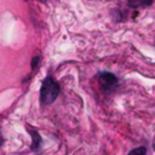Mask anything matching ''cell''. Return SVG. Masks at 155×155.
<instances>
[{
	"mask_svg": "<svg viewBox=\"0 0 155 155\" xmlns=\"http://www.w3.org/2000/svg\"><path fill=\"white\" fill-rule=\"evenodd\" d=\"M39 1H42V2H46V0H39Z\"/></svg>",
	"mask_w": 155,
	"mask_h": 155,
	"instance_id": "8",
	"label": "cell"
},
{
	"mask_svg": "<svg viewBox=\"0 0 155 155\" xmlns=\"http://www.w3.org/2000/svg\"><path fill=\"white\" fill-rule=\"evenodd\" d=\"M2 142H4V140H2V137H1V134H0V147L2 145Z\"/></svg>",
	"mask_w": 155,
	"mask_h": 155,
	"instance_id": "7",
	"label": "cell"
},
{
	"mask_svg": "<svg viewBox=\"0 0 155 155\" xmlns=\"http://www.w3.org/2000/svg\"><path fill=\"white\" fill-rule=\"evenodd\" d=\"M98 81L101 87L104 91H111L116 87L117 85V78L113 74V73H108V71H102L97 75Z\"/></svg>",
	"mask_w": 155,
	"mask_h": 155,
	"instance_id": "2",
	"label": "cell"
},
{
	"mask_svg": "<svg viewBox=\"0 0 155 155\" xmlns=\"http://www.w3.org/2000/svg\"><path fill=\"white\" fill-rule=\"evenodd\" d=\"M127 155H147V148L145 147H138L136 149H132Z\"/></svg>",
	"mask_w": 155,
	"mask_h": 155,
	"instance_id": "5",
	"label": "cell"
},
{
	"mask_svg": "<svg viewBox=\"0 0 155 155\" xmlns=\"http://www.w3.org/2000/svg\"><path fill=\"white\" fill-rule=\"evenodd\" d=\"M59 90L58 82L52 76H46L40 88V102L45 105L53 103L59 94Z\"/></svg>",
	"mask_w": 155,
	"mask_h": 155,
	"instance_id": "1",
	"label": "cell"
},
{
	"mask_svg": "<svg viewBox=\"0 0 155 155\" xmlns=\"http://www.w3.org/2000/svg\"><path fill=\"white\" fill-rule=\"evenodd\" d=\"M39 62H40V57H39V56H35V57L31 59V69H35V68L38 67Z\"/></svg>",
	"mask_w": 155,
	"mask_h": 155,
	"instance_id": "6",
	"label": "cell"
},
{
	"mask_svg": "<svg viewBox=\"0 0 155 155\" xmlns=\"http://www.w3.org/2000/svg\"><path fill=\"white\" fill-rule=\"evenodd\" d=\"M29 133L31 134V137H33V143H31V149L33 150H38L39 148H40V145H41V137H40V134L36 132V131H34V130H30L29 131Z\"/></svg>",
	"mask_w": 155,
	"mask_h": 155,
	"instance_id": "4",
	"label": "cell"
},
{
	"mask_svg": "<svg viewBox=\"0 0 155 155\" xmlns=\"http://www.w3.org/2000/svg\"><path fill=\"white\" fill-rule=\"evenodd\" d=\"M154 0H128V6L132 8L136 7H148L153 4Z\"/></svg>",
	"mask_w": 155,
	"mask_h": 155,
	"instance_id": "3",
	"label": "cell"
}]
</instances>
